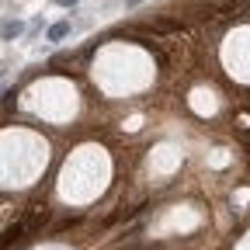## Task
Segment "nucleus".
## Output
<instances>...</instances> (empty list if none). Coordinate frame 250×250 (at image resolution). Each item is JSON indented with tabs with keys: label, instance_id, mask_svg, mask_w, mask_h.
Listing matches in <instances>:
<instances>
[{
	"label": "nucleus",
	"instance_id": "0eeeda50",
	"mask_svg": "<svg viewBox=\"0 0 250 250\" xmlns=\"http://www.w3.org/2000/svg\"><path fill=\"white\" fill-rule=\"evenodd\" d=\"M125 4H129V7H136V4H143V0H125Z\"/></svg>",
	"mask_w": 250,
	"mask_h": 250
},
{
	"label": "nucleus",
	"instance_id": "f03ea898",
	"mask_svg": "<svg viewBox=\"0 0 250 250\" xmlns=\"http://www.w3.org/2000/svg\"><path fill=\"white\" fill-rule=\"evenodd\" d=\"M24 35V21H0V39L4 42H14V39H21Z\"/></svg>",
	"mask_w": 250,
	"mask_h": 250
},
{
	"label": "nucleus",
	"instance_id": "20e7f679",
	"mask_svg": "<svg viewBox=\"0 0 250 250\" xmlns=\"http://www.w3.org/2000/svg\"><path fill=\"white\" fill-rule=\"evenodd\" d=\"M153 28H156V31H177V28H181V21H174V18H160Z\"/></svg>",
	"mask_w": 250,
	"mask_h": 250
},
{
	"label": "nucleus",
	"instance_id": "7ed1b4c3",
	"mask_svg": "<svg viewBox=\"0 0 250 250\" xmlns=\"http://www.w3.org/2000/svg\"><path fill=\"white\" fill-rule=\"evenodd\" d=\"M66 35H70V21H56V24L49 28V35H45V39H49V42H62Z\"/></svg>",
	"mask_w": 250,
	"mask_h": 250
},
{
	"label": "nucleus",
	"instance_id": "423d86ee",
	"mask_svg": "<svg viewBox=\"0 0 250 250\" xmlns=\"http://www.w3.org/2000/svg\"><path fill=\"white\" fill-rule=\"evenodd\" d=\"M4 73H7V62H0V77H4Z\"/></svg>",
	"mask_w": 250,
	"mask_h": 250
},
{
	"label": "nucleus",
	"instance_id": "39448f33",
	"mask_svg": "<svg viewBox=\"0 0 250 250\" xmlns=\"http://www.w3.org/2000/svg\"><path fill=\"white\" fill-rule=\"evenodd\" d=\"M56 4H59V7H77L80 0H56Z\"/></svg>",
	"mask_w": 250,
	"mask_h": 250
},
{
	"label": "nucleus",
	"instance_id": "f257e3e1",
	"mask_svg": "<svg viewBox=\"0 0 250 250\" xmlns=\"http://www.w3.org/2000/svg\"><path fill=\"white\" fill-rule=\"evenodd\" d=\"M28 240V226H24V219H18L14 226L4 229V236H0V250H11V247H21Z\"/></svg>",
	"mask_w": 250,
	"mask_h": 250
}]
</instances>
